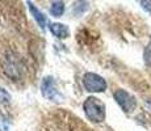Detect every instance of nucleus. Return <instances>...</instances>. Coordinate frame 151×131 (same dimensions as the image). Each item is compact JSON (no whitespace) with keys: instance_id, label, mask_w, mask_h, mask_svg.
Wrapping results in <instances>:
<instances>
[{"instance_id":"1","label":"nucleus","mask_w":151,"mask_h":131,"mask_svg":"<svg viewBox=\"0 0 151 131\" xmlns=\"http://www.w3.org/2000/svg\"><path fill=\"white\" fill-rule=\"evenodd\" d=\"M87 118L93 123H100L105 119V104L96 97H88L83 104Z\"/></svg>"},{"instance_id":"2","label":"nucleus","mask_w":151,"mask_h":131,"mask_svg":"<svg viewBox=\"0 0 151 131\" xmlns=\"http://www.w3.org/2000/svg\"><path fill=\"white\" fill-rule=\"evenodd\" d=\"M21 64L20 59L17 58L16 54L12 51H7L1 58V69L5 74V76L12 79V80H19L21 75Z\"/></svg>"},{"instance_id":"3","label":"nucleus","mask_w":151,"mask_h":131,"mask_svg":"<svg viewBox=\"0 0 151 131\" xmlns=\"http://www.w3.org/2000/svg\"><path fill=\"white\" fill-rule=\"evenodd\" d=\"M83 84H84V88L88 92L100 93L106 89V81L101 76H99L97 74H93V72H87L84 75Z\"/></svg>"},{"instance_id":"4","label":"nucleus","mask_w":151,"mask_h":131,"mask_svg":"<svg viewBox=\"0 0 151 131\" xmlns=\"http://www.w3.org/2000/svg\"><path fill=\"white\" fill-rule=\"evenodd\" d=\"M113 96H114V100L117 101V104L120 105L121 109L125 113H132L137 107V100L129 92L124 91V89H117Z\"/></svg>"},{"instance_id":"5","label":"nucleus","mask_w":151,"mask_h":131,"mask_svg":"<svg viewBox=\"0 0 151 131\" xmlns=\"http://www.w3.org/2000/svg\"><path fill=\"white\" fill-rule=\"evenodd\" d=\"M41 92H42V94L47 98V100H51V101H57L58 97H59V96H58L57 89H55L54 80H53V77H50V76H46L42 80Z\"/></svg>"},{"instance_id":"6","label":"nucleus","mask_w":151,"mask_h":131,"mask_svg":"<svg viewBox=\"0 0 151 131\" xmlns=\"http://www.w3.org/2000/svg\"><path fill=\"white\" fill-rule=\"evenodd\" d=\"M49 28H50V31L54 34L55 37H58V38H67L70 36V30L67 28V25L65 24H59V22H53V24L49 25Z\"/></svg>"},{"instance_id":"7","label":"nucleus","mask_w":151,"mask_h":131,"mask_svg":"<svg viewBox=\"0 0 151 131\" xmlns=\"http://www.w3.org/2000/svg\"><path fill=\"white\" fill-rule=\"evenodd\" d=\"M28 7H29V11H30V13H32V16L34 17V20L37 21V24L40 25V28L43 29L45 28V22H46V19H45V16L40 12L38 9H37L36 7H34V4L33 3H28Z\"/></svg>"},{"instance_id":"8","label":"nucleus","mask_w":151,"mask_h":131,"mask_svg":"<svg viewBox=\"0 0 151 131\" xmlns=\"http://www.w3.org/2000/svg\"><path fill=\"white\" fill-rule=\"evenodd\" d=\"M65 12V3L63 1H53L50 7V13L54 17H60Z\"/></svg>"},{"instance_id":"9","label":"nucleus","mask_w":151,"mask_h":131,"mask_svg":"<svg viewBox=\"0 0 151 131\" xmlns=\"http://www.w3.org/2000/svg\"><path fill=\"white\" fill-rule=\"evenodd\" d=\"M143 59H145V63H146L149 67H151V42L146 46V47H145Z\"/></svg>"},{"instance_id":"10","label":"nucleus","mask_w":151,"mask_h":131,"mask_svg":"<svg viewBox=\"0 0 151 131\" xmlns=\"http://www.w3.org/2000/svg\"><path fill=\"white\" fill-rule=\"evenodd\" d=\"M141 5L145 11H147L149 13H151V0H147V1H141Z\"/></svg>"},{"instance_id":"11","label":"nucleus","mask_w":151,"mask_h":131,"mask_svg":"<svg viewBox=\"0 0 151 131\" xmlns=\"http://www.w3.org/2000/svg\"><path fill=\"white\" fill-rule=\"evenodd\" d=\"M9 98H11V96L8 94V93L5 92L3 88H0V100L1 101H8Z\"/></svg>"}]
</instances>
